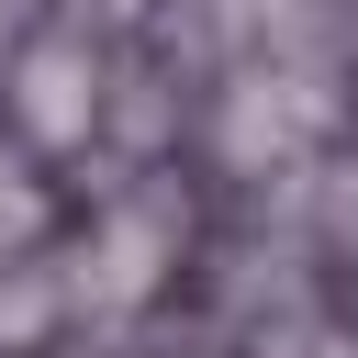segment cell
I'll return each instance as SVG.
<instances>
[{
    "instance_id": "cell-1",
    "label": "cell",
    "mask_w": 358,
    "mask_h": 358,
    "mask_svg": "<svg viewBox=\"0 0 358 358\" xmlns=\"http://www.w3.org/2000/svg\"><path fill=\"white\" fill-rule=\"evenodd\" d=\"M168 257H179V213H168L157 190L112 201V213L90 224V246L67 257V313H78V302H90V313H123V302H145V291L168 280Z\"/></svg>"
},
{
    "instance_id": "cell-2",
    "label": "cell",
    "mask_w": 358,
    "mask_h": 358,
    "mask_svg": "<svg viewBox=\"0 0 358 358\" xmlns=\"http://www.w3.org/2000/svg\"><path fill=\"white\" fill-rule=\"evenodd\" d=\"M11 112H22L34 145H90V123H101V67H90V45H78V34H45V45L11 67Z\"/></svg>"
},
{
    "instance_id": "cell-3",
    "label": "cell",
    "mask_w": 358,
    "mask_h": 358,
    "mask_svg": "<svg viewBox=\"0 0 358 358\" xmlns=\"http://www.w3.org/2000/svg\"><path fill=\"white\" fill-rule=\"evenodd\" d=\"M235 101H246V112L224 123V157H235V168H257V157H280L302 123H324L313 90H268V78H257V90H235Z\"/></svg>"
},
{
    "instance_id": "cell-4",
    "label": "cell",
    "mask_w": 358,
    "mask_h": 358,
    "mask_svg": "<svg viewBox=\"0 0 358 358\" xmlns=\"http://www.w3.org/2000/svg\"><path fill=\"white\" fill-rule=\"evenodd\" d=\"M56 313H67V280H56V268H11V280H0V347L45 336Z\"/></svg>"
},
{
    "instance_id": "cell-5",
    "label": "cell",
    "mask_w": 358,
    "mask_h": 358,
    "mask_svg": "<svg viewBox=\"0 0 358 358\" xmlns=\"http://www.w3.org/2000/svg\"><path fill=\"white\" fill-rule=\"evenodd\" d=\"M34 213H45V190H34V168L0 145V246H22V235H34Z\"/></svg>"
}]
</instances>
